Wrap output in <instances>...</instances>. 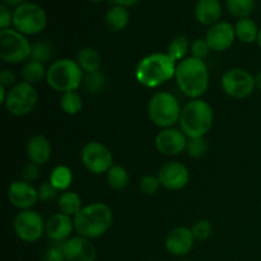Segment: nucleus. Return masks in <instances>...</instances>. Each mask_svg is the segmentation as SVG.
<instances>
[{
    "instance_id": "nucleus-27",
    "label": "nucleus",
    "mask_w": 261,
    "mask_h": 261,
    "mask_svg": "<svg viewBox=\"0 0 261 261\" xmlns=\"http://www.w3.org/2000/svg\"><path fill=\"white\" fill-rule=\"evenodd\" d=\"M47 69L45 68V64L38 63L36 60H27L22 68V78L23 82H27L30 84L40 83L42 79H46Z\"/></svg>"
},
{
    "instance_id": "nucleus-24",
    "label": "nucleus",
    "mask_w": 261,
    "mask_h": 261,
    "mask_svg": "<svg viewBox=\"0 0 261 261\" xmlns=\"http://www.w3.org/2000/svg\"><path fill=\"white\" fill-rule=\"evenodd\" d=\"M76 63L84 71V74L101 70L102 58L98 51L93 47H83L76 54Z\"/></svg>"
},
{
    "instance_id": "nucleus-44",
    "label": "nucleus",
    "mask_w": 261,
    "mask_h": 261,
    "mask_svg": "<svg viewBox=\"0 0 261 261\" xmlns=\"http://www.w3.org/2000/svg\"><path fill=\"white\" fill-rule=\"evenodd\" d=\"M28 0H2V4L7 5V7L9 8H13V9H15V8H18L19 5L24 4V3H27Z\"/></svg>"
},
{
    "instance_id": "nucleus-33",
    "label": "nucleus",
    "mask_w": 261,
    "mask_h": 261,
    "mask_svg": "<svg viewBox=\"0 0 261 261\" xmlns=\"http://www.w3.org/2000/svg\"><path fill=\"white\" fill-rule=\"evenodd\" d=\"M83 84L88 92H91V93H98V92L103 91L105 86H106V75L101 70L94 71V73L84 74Z\"/></svg>"
},
{
    "instance_id": "nucleus-32",
    "label": "nucleus",
    "mask_w": 261,
    "mask_h": 261,
    "mask_svg": "<svg viewBox=\"0 0 261 261\" xmlns=\"http://www.w3.org/2000/svg\"><path fill=\"white\" fill-rule=\"evenodd\" d=\"M54 47L48 41H37L32 43L31 47V60H36L38 63L46 64L53 58Z\"/></svg>"
},
{
    "instance_id": "nucleus-12",
    "label": "nucleus",
    "mask_w": 261,
    "mask_h": 261,
    "mask_svg": "<svg viewBox=\"0 0 261 261\" xmlns=\"http://www.w3.org/2000/svg\"><path fill=\"white\" fill-rule=\"evenodd\" d=\"M45 223L40 213L33 209L22 211L15 216L13 222L14 233L20 241L33 244L42 239L45 234Z\"/></svg>"
},
{
    "instance_id": "nucleus-29",
    "label": "nucleus",
    "mask_w": 261,
    "mask_h": 261,
    "mask_svg": "<svg viewBox=\"0 0 261 261\" xmlns=\"http://www.w3.org/2000/svg\"><path fill=\"white\" fill-rule=\"evenodd\" d=\"M224 3L229 14L239 19L250 17L256 5V0H224Z\"/></svg>"
},
{
    "instance_id": "nucleus-3",
    "label": "nucleus",
    "mask_w": 261,
    "mask_h": 261,
    "mask_svg": "<svg viewBox=\"0 0 261 261\" xmlns=\"http://www.w3.org/2000/svg\"><path fill=\"white\" fill-rule=\"evenodd\" d=\"M177 61L167 53H153L144 56L135 69V79L145 88H157L175 78Z\"/></svg>"
},
{
    "instance_id": "nucleus-1",
    "label": "nucleus",
    "mask_w": 261,
    "mask_h": 261,
    "mask_svg": "<svg viewBox=\"0 0 261 261\" xmlns=\"http://www.w3.org/2000/svg\"><path fill=\"white\" fill-rule=\"evenodd\" d=\"M175 81L178 89L191 99L201 98L209 87V69L204 60L194 56L177 63Z\"/></svg>"
},
{
    "instance_id": "nucleus-19",
    "label": "nucleus",
    "mask_w": 261,
    "mask_h": 261,
    "mask_svg": "<svg viewBox=\"0 0 261 261\" xmlns=\"http://www.w3.org/2000/svg\"><path fill=\"white\" fill-rule=\"evenodd\" d=\"M66 261H96L97 252L91 240L73 236L61 244Z\"/></svg>"
},
{
    "instance_id": "nucleus-36",
    "label": "nucleus",
    "mask_w": 261,
    "mask_h": 261,
    "mask_svg": "<svg viewBox=\"0 0 261 261\" xmlns=\"http://www.w3.org/2000/svg\"><path fill=\"white\" fill-rule=\"evenodd\" d=\"M161 181L158 178V176L153 175H147L140 180L139 182V189L143 194L145 195H154L161 188Z\"/></svg>"
},
{
    "instance_id": "nucleus-16",
    "label": "nucleus",
    "mask_w": 261,
    "mask_h": 261,
    "mask_svg": "<svg viewBox=\"0 0 261 261\" xmlns=\"http://www.w3.org/2000/svg\"><path fill=\"white\" fill-rule=\"evenodd\" d=\"M8 199L14 208L22 211H30L36 205L38 199V191L32 184L25 181H13L8 188Z\"/></svg>"
},
{
    "instance_id": "nucleus-31",
    "label": "nucleus",
    "mask_w": 261,
    "mask_h": 261,
    "mask_svg": "<svg viewBox=\"0 0 261 261\" xmlns=\"http://www.w3.org/2000/svg\"><path fill=\"white\" fill-rule=\"evenodd\" d=\"M60 107L65 114L76 115L83 109V99L76 91L65 92L61 94Z\"/></svg>"
},
{
    "instance_id": "nucleus-34",
    "label": "nucleus",
    "mask_w": 261,
    "mask_h": 261,
    "mask_svg": "<svg viewBox=\"0 0 261 261\" xmlns=\"http://www.w3.org/2000/svg\"><path fill=\"white\" fill-rule=\"evenodd\" d=\"M208 148L205 138H189L185 152L194 160H200L206 154Z\"/></svg>"
},
{
    "instance_id": "nucleus-5",
    "label": "nucleus",
    "mask_w": 261,
    "mask_h": 261,
    "mask_svg": "<svg viewBox=\"0 0 261 261\" xmlns=\"http://www.w3.org/2000/svg\"><path fill=\"white\" fill-rule=\"evenodd\" d=\"M84 71L76 60L64 58L55 60L47 68L46 83L51 89L60 93L76 91L83 84Z\"/></svg>"
},
{
    "instance_id": "nucleus-2",
    "label": "nucleus",
    "mask_w": 261,
    "mask_h": 261,
    "mask_svg": "<svg viewBox=\"0 0 261 261\" xmlns=\"http://www.w3.org/2000/svg\"><path fill=\"white\" fill-rule=\"evenodd\" d=\"M74 229L76 234L86 239L94 240L103 236L114 223V213L107 204L96 203L84 205L73 217Z\"/></svg>"
},
{
    "instance_id": "nucleus-4",
    "label": "nucleus",
    "mask_w": 261,
    "mask_h": 261,
    "mask_svg": "<svg viewBox=\"0 0 261 261\" xmlns=\"http://www.w3.org/2000/svg\"><path fill=\"white\" fill-rule=\"evenodd\" d=\"M214 122V112L211 105L201 98L191 99L181 111L178 125L188 138H204Z\"/></svg>"
},
{
    "instance_id": "nucleus-13",
    "label": "nucleus",
    "mask_w": 261,
    "mask_h": 261,
    "mask_svg": "<svg viewBox=\"0 0 261 261\" xmlns=\"http://www.w3.org/2000/svg\"><path fill=\"white\" fill-rule=\"evenodd\" d=\"M188 140L189 138L181 132V129L167 127V129H162L158 133L154 144L161 154L173 157V155H178L185 152Z\"/></svg>"
},
{
    "instance_id": "nucleus-6",
    "label": "nucleus",
    "mask_w": 261,
    "mask_h": 261,
    "mask_svg": "<svg viewBox=\"0 0 261 261\" xmlns=\"http://www.w3.org/2000/svg\"><path fill=\"white\" fill-rule=\"evenodd\" d=\"M182 107L172 93L166 91L155 92L148 102L149 120L161 129L173 127L180 120Z\"/></svg>"
},
{
    "instance_id": "nucleus-22",
    "label": "nucleus",
    "mask_w": 261,
    "mask_h": 261,
    "mask_svg": "<svg viewBox=\"0 0 261 261\" xmlns=\"http://www.w3.org/2000/svg\"><path fill=\"white\" fill-rule=\"evenodd\" d=\"M129 22V9L121 5H111L105 14V24L111 32H120L125 30Z\"/></svg>"
},
{
    "instance_id": "nucleus-20",
    "label": "nucleus",
    "mask_w": 261,
    "mask_h": 261,
    "mask_svg": "<svg viewBox=\"0 0 261 261\" xmlns=\"http://www.w3.org/2000/svg\"><path fill=\"white\" fill-rule=\"evenodd\" d=\"M25 154L30 162L36 163L38 166L46 165L50 161L53 154L51 143L45 135H33L28 139L25 145Z\"/></svg>"
},
{
    "instance_id": "nucleus-14",
    "label": "nucleus",
    "mask_w": 261,
    "mask_h": 261,
    "mask_svg": "<svg viewBox=\"0 0 261 261\" xmlns=\"http://www.w3.org/2000/svg\"><path fill=\"white\" fill-rule=\"evenodd\" d=\"M161 185L167 190L177 191L185 188L190 181V172L184 163L168 161L158 171Z\"/></svg>"
},
{
    "instance_id": "nucleus-30",
    "label": "nucleus",
    "mask_w": 261,
    "mask_h": 261,
    "mask_svg": "<svg viewBox=\"0 0 261 261\" xmlns=\"http://www.w3.org/2000/svg\"><path fill=\"white\" fill-rule=\"evenodd\" d=\"M191 43L189 42V38L186 36H177L170 42L167 47V54L175 61L180 63L181 60L188 58V54L190 51Z\"/></svg>"
},
{
    "instance_id": "nucleus-37",
    "label": "nucleus",
    "mask_w": 261,
    "mask_h": 261,
    "mask_svg": "<svg viewBox=\"0 0 261 261\" xmlns=\"http://www.w3.org/2000/svg\"><path fill=\"white\" fill-rule=\"evenodd\" d=\"M37 191L38 199H40V201H43V203L53 201L55 200V199H59V196H60L59 195L60 191L56 190L50 181H43V182L37 188Z\"/></svg>"
},
{
    "instance_id": "nucleus-39",
    "label": "nucleus",
    "mask_w": 261,
    "mask_h": 261,
    "mask_svg": "<svg viewBox=\"0 0 261 261\" xmlns=\"http://www.w3.org/2000/svg\"><path fill=\"white\" fill-rule=\"evenodd\" d=\"M41 261H66L61 244H53L43 252Z\"/></svg>"
},
{
    "instance_id": "nucleus-41",
    "label": "nucleus",
    "mask_w": 261,
    "mask_h": 261,
    "mask_svg": "<svg viewBox=\"0 0 261 261\" xmlns=\"http://www.w3.org/2000/svg\"><path fill=\"white\" fill-rule=\"evenodd\" d=\"M13 27V10L9 7L0 5V31Z\"/></svg>"
},
{
    "instance_id": "nucleus-21",
    "label": "nucleus",
    "mask_w": 261,
    "mask_h": 261,
    "mask_svg": "<svg viewBox=\"0 0 261 261\" xmlns=\"http://www.w3.org/2000/svg\"><path fill=\"white\" fill-rule=\"evenodd\" d=\"M223 14L221 0H198L194 8V17L200 24L211 25L219 22Z\"/></svg>"
},
{
    "instance_id": "nucleus-25",
    "label": "nucleus",
    "mask_w": 261,
    "mask_h": 261,
    "mask_svg": "<svg viewBox=\"0 0 261 261\" xmlns=\"http://www.w3.org/2000/svg\"><path fill=\"white\" fill-rule=\"evenodd\" d=\"M58 206L61 213L69 217H74L84 205L78 193L68 190L60 194L58 199Z\"/></svg>"
},
{
    "instance_id": "nucleus-28",
    "label": "nucleus",
    "mask_w": 261,
    "mask_h": 261,
    "mask_svg": "<svg viewBox=\"0 0 261 261\" xmlns=\"http://www.w3.org/2000/svg\"><path fill=\"white\" fill-rule=\"evenodd\" d=\"M107 185L115 191H121L129 185L130 175L125 167L120 165H114L106 173Z\"/></svg>"
},
{
    "instance_id": "nucleus-45",
    "label": "nucleus",
    "mask_w": 261,
    "mask_h": 261,
    "mask_svg": "<svg viewBox=\"0 0 261 261\" xmlns=\"http://www.w3.org/2000/svg\"><path fill=\"white\" fill-rule=\"evenodd\" d=\"M255 86H256V89L261 91V70L255 75Z\"/></svg>"
},
{
    "instance_id": "nucleus-15",
    "label": "nucleus",
    "mask_w": 261,
    "mask_h": 261,
    "mask_svg": "<svg viewBox=\"0 0 261 261\" xmlns=\"http://www.w3.org/2000/svg\"><path fill=\"white\" fill-rule=\"evenodd\" d=\"M205 40L212 51L223 53L233 46L236 38L234 25L229 22L219 20L216 24L211 25L206 31Z\"/></svg>"
},
{
    "instance_id": "nucleus-40",
    "label": "nucleus",
    "mask_w": 261,
    "mask_h": 261,
    "mask_svg": "<svg viewBox=\"0 0 261 261\" xmlns=\"http://www.w3.org/2000/svg\"><path fill=\"white\" fill-rule=\"evenodd\" d=\"M22 177L25 182H35L40 177V166L33 162H28L23 168Z\"/></svg>"
},
{
    "instance_id": "nucleus-46",
    "label": "nucleus",
    "mask_w": 261,
    "mask_h": 261,
    "mask_svg": "<svg viewBox=\"0 0 261 261\" xmlns=\"http://www.w3.org/2000/svg\"><path fill=\"white\" fill-rule=\"evenodd\" d=\"M257 45L261 48V27H260V32H259V38H257Z\"/></svg>"
},
{
    "instance_id": "nucleus-47",
    "label": "nucleus",
    "mask_w": 261,
    "mask_h": 261,
    "mask_svg": "<svg viewBox=\"0 0 261 261\" xmlns=\"http://www.w3.org/2000/svg\"><path fill=\"white\" fill-rule=\"evenodd\" d=\"M92 3H102V2H105V0H91Z\"/></svg>"
},
{
    "instance_id": "nucleus-43",
    "label": "nucleus",
    "mask_w": 261,
    "mask_h": 261,
    "mask_svg": "<svg viewBox=\"0 0 261 261\" xmlns=\"http://www.w3.org/2000/svg\"><path fill=\"white\" fill-rule=\"evenodd\" d=\"M110 2H111L112 5H121V7H125L129 9V8L137 5L140 0H110Z\"/></svg>"
},
{
    "instance_id": "nucleus-7",
    "label": "nucleus",
    "mask_w": 261,
    "mask_h": 261,
    "mask_svg": "<svg viewBox=\"0 0 261 261\" xmlns=\"http://www.w3.org/2000/svg\"><path fill=\"white\" fill-rule=\"evenodd\" d=\"M47 25V14L37 3L27 2L13 9V28L24 36H36Z\"/></svg>"
},
{
    "instance_id": "nucleus-23",
    "label": "nucleus",
    "mask_w": 261,
    "mask_h": 261,
    "mask_svg": "<svg viewBox=\"0 0 261 261\" xmlns=\"http://www.w3.org/2000/svg\"><path fill=\"white\" fill-rule=\"evenodd\" d=\"M234 32H236V38L241 42L254 43L257 42L260 28L254 19L247 17L237 19L234 24Z\"/></svg>"
},
{
    "instance_id": "nucleus-11",
    "label": "nucleus",
    "mask_w": 261,
    "mask_h": 261,
    "mask_svg": "<svg viewBox=\"0 0 261 261\" xmlns=\"http://www.w3.org/2000/svg\"><path fill=\"white\" fill-rule=\"evenodd\" d=\"M81 161L86 170L93 175L107 173L114 166V155L111 150L96 140L88 142L82 148Z\"/></svg>"
},
{
    "instance_id": "nucleus-42",
    "label": "nucleus",
    "mask_w": 261,
    "mask_h": 261,
    "mask_svg": "<svg viewBox=\"0 0 261 261\" xmlns=\"http://www.w3.org/2000/svg\"><path fill=\"white\" fill-rule=\"evenodd\" d=\"M17 83V76H15V74L13 73L10 69H3V70L0 71V86L10 89Z\"/></svg>"
},
{
    "instance_id": "nucleus-38",
    "label": "nucleus",
    "mask_w": 261,
    "mask_h": 261,
    "mask_svg": "<svg viewBox=\"0 0 261 261\" xmlns=\"http://www.w3.org/2000/svg\"><path fill=\"white\" fill-rule=\"evenodd\" d=\"M211 47H209L208 42H206L205 38H196L191 42L190 46V53L191 56L196 59H200V60H204L206 56L211 53Z\"/></svg>"
},
{
    "instance_id": "nucleus-8",
    "label": "nucleus",
    "mask_w": 261,
    "mask_h": 261,
    "mask_svg": "<svg viewBox=\"0 0 261 261\" xmlns=\"http://www.w3.org/2000/svg\"><path fill=\"white\" fill-rule=\"evenodd\" d=\"M31 42L27 36L14 28L0 31V58L8 64H20L30 60Z\"/></svg>"
},
{
    "instance_id": "nucleus-9",
    "label": "nucleus",
    "mask_w": 261,
    "mask_h": 261,
    "mask_svg": "<svg viewBox=\"0 0 261 261\" xmlns=\"http://www.w3.org/2000/svg\"><path fill=\"white\" fill-rule=\"evenodd\" d=\"M37 102V89L33 84L22 81L9 89L4 107L13 116H25L35 110Z\"/></svg>"
},
{
    "instance_id": "nucleus-26",
    "label": "nucleus",
    "mask_w": 261,
    "mask_h": 261,
    "mask_svg": "<svg viewBox=\"0 0 261 261\" xmlns=\"http://www.w3.org/2000/svg\"><path fill=\"white\" fill-rule=\"evenodd\" d=\"M48 181L53 184L56 190L60 191V193H64V191H68L69 188L71 186V182H73V172H71V170L68 166H56L51 171Z\"/></svg>"
},
{
    "instance_id": "nucleus-48",
    "label": "nucleus",
    "mask_w": 261,
    "mask_h": 261,
    "mask_svg": "<svg viewBox=\"0 0 261 261\" xmlns=\"http://www.w3.org/2000/svg\"><path fill=\"white\" fill-rule=\"evenodd\" d=\"M181 261H194V260H189V259H185V260H181Z\"/></svg>"
},
{
    "instance_id": "nucleus-17",
    "label": "nucleus",
    "mask_w": 261,
    "mask_h": 261,
    "mask_svg": "<svg viewBox=\"0 0 261 261\" xmlns=\"http://www.w3.org/2000/svg\"><path fill=\"white\" fill-rule=\"evenodd\" d=\"M195 237L188 227H176L171 229L165 241L168 254L176 257H182L190 254L195 245Z\"/></svg>"
},
{
    "instance_id": "nucleus-35",
    "label": "nucleus",
    "mask_w": 261,
    "mask_h": 261,
    "mask_svg": "<svg viewBox=\"0 0 261 261\" xmlns=\"http://www.w3.org/2000/svg\"><path fill=\"white\" fill-rule=\"evenodd\" d=\"M191 232L198 241H205L213 234V224L208 219H199L191 226Z\"/></svg>"
},
{
    "instance_id": "nucleus-18",
    "label": "nucleus",
    "mask_w": 261,
    "mask_h": 261,
    "mask_svg": "<svg viewBox=\"0 0 261 261\" xmlns=\"http://www.w3.org/2000/svg\"><path fill=\"white\" fill-rule=\"evenodd\" d=\"M74 231L73 217L61 212L51 216L45 223V234L53 244H63L70 239Z\"/></svg>"
},
{
    "instance_id": "nucleus-10",
    "label": "nucleus",
    "mask_w": 261,
    "mask_h": 261,
    "mask_svg": "<svg viewBox=\"0 0 261 261\" xmlns=\"http://www.w3.org/2000/svg\"><path fill=\"white\" fill-rule=\"evenodd\" d=\"M221 87L224 93L234 99H245L256 89L255 76L242 68H232L221 78Z\"/></svg>"
}]
</instances>
